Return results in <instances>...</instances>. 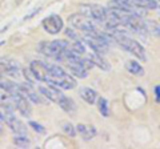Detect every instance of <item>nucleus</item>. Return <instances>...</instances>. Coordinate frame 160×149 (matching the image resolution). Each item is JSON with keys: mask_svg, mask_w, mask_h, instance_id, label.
Instances as JSON below:
<instances>
[{"mask_svg": "<svg viewBox=\"0 0 160 149\" xmlns=\"http://www.w3.org/2000/svg\"><path fill=\"white\" fill-rule=\"evenodd\" d=\"M108 33L111 35L112 40L116 41L124 51H127L128 53L133 55L135 57L139 59V60H142V61L147 60L146 49H144V47L139 41L133 40L132 37H129L128 35L124 33V32H108Z\"/></svg>", "mask_w": 160, "mask_h": 149, "instance_id": "f257e3e1", "label": "nucleus"}, {"mask_svg": "<svg viewBox=\"0 0 160 149\" xmlns=\"http://www.w3.org/2000/svg\"><path fill=\"white\" fill-rule=\"evenodd\" d=\"M68 22L71 23V26L78 28L79 31L84 32L86 35H91V36H103V35H106V31H102L92 19H89L82 12L72 13L71 16H68Z\"/></svg>", "mask_w": 160, "mask_h": 149, "instance_id": "f03ea898", "label": "nucleus"}, {"mask_svg": "<svg viewBox=\"0 0 160 149\" xmlns=\"http://www.w3.org/2000/svg\"><path fill=\"white\" fill-rule=\"evenodd\" d=\"M69 47V43L66 40H52V41H42L38 46L40 53L46 55L48 57H52L55 60H59L62 53Z\"/></svg>", "mask_w": 160, "mask_h": 149, "instance_id": "7ed1b4c3", "label": "nucleus"}, {"mask_svg": "<svg viewBox=\"0 0 160 149\" xmlns=\"http://www.w3.org/2000/svg\"><path fill=\"white\" fill-rule=\"evenodd\" d=\"M3 99L8 103L7 104L8 107L13 105L15 108H16L20 115H23L26 117H31L32 108H31V105H29V100L26 96H23L22 93H19V92H16V93H8V95L4 96ZM9 108H11V107H9Z\"/></svg>", "mask_w": 160, "mask_h": 149, "instance_id": "20e7f679", "label": "nucleus"}, {"mask_svg": "<svg viewBox=\"0 0 160 149\" xmlns=\"http://www.w3.org/2000/svg\"><path fill=\"white\" fill-rule=\"evenodd\" d=\"M80 12L86 15L89 19H92L95 23H104L107 17V8H104L99 4H82Z\"/></svg>", "mask_w": 160, "mask_h": 149, "instance_id": "39448f33", "label": "nucleus"}, {"mask_svg": "<svg viewBox=\"0 0 160 149\" xmlns=\"http://www.w3.org/2000/svg\"><path fill=\"white\" fill-rule=\"evenodd\" d=\"M18 92L22 93L23 96H26L31 103L33 104H46L43 95H38V92L33 89L31 83H18Z\"/></svg>", "mask_w": 160, "mask_h": 149, "instance_id": "423d86ee", "label": "nucleus"}, {"mask_svg": "<svg viewBox=\"0 0 160 149\" xmlns=\"http://www.w3.org/2000/svg\"><path fill=\"white\" fill-rule=\"evenodd\" d=\"M42 26L46 32L51 35H58L63 29V20L59 15H51V16L43 19Z\"/></svg>", "mask_w": 160, "mask_h": 149, "instance_id": "0eeeda50", "label": "nucleus"}, {"mask_svg": "<svg viewBox=\"0 0 160 149\" xmlns=\"http://www.w3.org/2000/svg\"><path fill=\"white\" fill-rule=\"evenodd\" d=\"M0 73L9 77H19L20 76V67L18 61L11 59H0Z\"/></svg>", "mask_w": 160, "mask_h": 149, "instance_id": "6e6552de", "label": "nucleus"}, {"mask_svg": "<svg viewBox=\"0 0 160 149\" xmlns=\"http://www.w3.org/2000/svg\"><path fill=\"white\" fill-rule=\"evenodd\" d=\"M39 91L47 100L58 104V105L64 100V97H66V95H64L62 91H59V88H55L52 85H47V87L42 85V87H39Z\"/></svg>", "mask_w": 160, "mask_h": 149, "instance_id": "1a4fd4ad", "label": "nucleus"}, {"mask_svg": "<svg viewBox=\"0 0 160 149\" xmlns=\"http://www.w3.org/2000/svg\"><path fill=\"white\" fill-rule=\"evenodd\" d=\"M124 6L135 7V8H142V9H155L158 8L156 0H112Z\"/></svg>", "mask_w": 160, "mask_h": 149, "instance_id": "9d476101", "label": "nucleus"}, {"mask_svg": "<svg viewBox=\"0 0 160 149\" xmlns=\"http://www.w3.org/2000/svg\"><path fill=\"white\" fill-rule=\"evenodd\" d=\"M6 124L8 125V128L15 133V135H27V127L19 120L12 113L7 120H6Z\"/></svg>", "mask_w": 160, "mask_h": 149, "instance_id": "9b49d317", "label": "nucleus"}, {"mask_svg": "<svg viewBox=\"0 0 160 149\" xmlns=\"http://www.w3.org/2000/svg\"><path fill=\"white\" fill-rule=\"evenodd\" d=\"M76 132L80 133V136L83 137L84 141H89L96 136V128L93 125H86V124H79L76 125Z\"/></svg>", "mask_w": 160, "mask_h": 149, "instance_id": "f8f14e48", "label": "nucleus"}, {"mask_svg": "<svg viewBox=\"0 0 160 149\" xmlns=\"http://www.w3.org/2000/svg\"><path fill=\"white\" fill-rule=\"evenodd\" d=\"M79 95L87 104H89V105H93V104L98 101V97H99L98 92L95 91V89L89 88V87L82 88V89H80V92H79Z\"/></svg>", "mask_w": 160, "mask_h": 149, "instance_id": "ddd939ff", "label": "nucleus"}, {"mask_svg": "<svg viewBox=\"0 0 160 149\" xmlns=\"http://www.w3.org/2000/svg\"><path fill=\"white\" fill-rule=\"evenodd\" d=\"M67 68L69 69V72H71V74H73V76L76 77H80V79H86L88 76L87 73V69L84 68L80 63H73V61H68L67 64Z\"/></svg>", "mask_w": 160, "mask_h": 149, "instance_id": "4468645a", "label": "nucleus"}, {"mask_svg": "<svg viewBox=\"0 0 160 149\" xmlns=\"http://www.w3.org/2000/svg\"><path fill=\"white\" fill-rule=\"evenodd\" d=\"M126 68L129 73L133 74V76H144V73H146L144 68L135 60H128L126 63Z\"/></svg>", "mask_w": 160, "mask_h": 149, "instance_id": "2eb2a0df", "label": "nucleus"}, {"mask_svg": "<svg viewBox=\"0 0 160 149\" xmlns=\"http://www.w3.org/2000/svg\"><path fill=\"white\" fill-rule=\"evenodd\" d=\"M59 107L62 108L66 113H68L69 116H73L75 113H76V104H75V101L68 96L64 97V100L59 104Z\"/></svg>", "mask_w": 160, "mask_h": 149, "instance_id": "dca6fc26", "label": "nucleus"}, {"mask_svg": "<svg viewBox=\"0 0 160 149\" xmlns=\"http://www.w3.org/2000/svg\"><path fill=\"white\" fill-rule=\"evenodd\" d=\"M89 59L92 60L93 65L99 67L100 69H103V71H108V69H109V64H108V61L106 60V59L103 57V55H99V53L92 52L91 56H89Z\"/></svg>", "mask_w": 160, "mask_h": 149, "instance_id": "f3484780", "label": "nucleus"}, {"mask_svg": "<svg viewBox=\"0 0 160 149\" xmlns=\"http://www.w3.org/2000/svg\"><path fill=\"white\" fill-rule=\"evenodd\" d=\"M98 109L102 113V116L109 117V104L107 101V99L104 97H98Z\"/></svg>", "mask_w": 160, "mask_h": 149, "instance_id": "a211bd4d", "label": "nucleus"}, {"mask_svg": "<svg viewBox=\"0 0 160 149\" xmlns=\"http://www.w3.org/2000/svg\"><path fill=\"white\" fill-rule=\"evenodd\" d=\"M13 142L16 144V147H19V148H27L31 145V140L28 138L27 135H16L13 137Z\"/></svg>", "mask_w": 160, "mask_h": 149, "instance_id": "6ab92c4d", "label": "nucleus"}, {"mask_svg": "<svg viewBox=\"0 0 160 149\" xmlns=\"http://www.w3.org/2000/svg\"><path fill=\"white\" fill-rule=\"evenodd\" d=\"M146 26H147L148 33L160 37V24H158L156 22H152V20H146Z\"/></svg>", "mask_w": 160, "mask_h": 149, "instance_id": "aec40b11", "label": "nucleus"}, {"mask_svg": "<svg viewBox=\"0 0 160 149\" xmlns=\"http://www.w3.org/2000/svg\"><path fill=\"white\" fill-rule=\"evenodd\" d=\"M12 113H13L12 109L9 108L7 104H6V105H4V104H0V121L6 123V120L12 115Z\"/></svg>", "mask_w": 160, "mask_h": 149, "instance_id": "412c9836", "label": "nucleus"}, {"mask_svg": "<svg viewBox=\"0 0 160 149\" xmlns=\"http://www.w3.org/2000/svg\"><path fill=\"white\" fill-rule=\"evenodd\" d=\"M62 129H63V132L69 137L76 136V128H75L71 123H63L62 124Z\"/></svg>", "mask_w": 160, "mask_h": 149, "instance_id": "4be33fe9", "label": "nucleus"}, {"mask_svg": "<svg viewBox=\"0 0 160 149\" xmlns=\"http://www.w3.org/2000/svg\"><path fill=\"white\" fill-rule=\"evenodd\" d=\"M29 127H31L35 132H38V133H44L46 132V128H44L43 125H40V124L38 123H35V121H29Z\"/></svg>", "mask_w": 160, "mask_h": 149, "instance_id": "5701e85b", "label": "nucleus"}, {"mask_svg": "<svg viewBox=\"0 0 160 149\" xmlns=\"http://www.w3.org/2000/svg\"><path fill=\"white\" fill-rule=\"evenodd\" d=\"M66 35H67V36H69V37H71L72 39V40H80V37H79V35L76 33V32H73L72 31V29H66Z\"/></svg>", "mask_w": 160, "mask_h": 149, "instance_id": "b1692460", "label": "nucleus"}, {"mask_svg": "<svg viewBox=\"0 0 160 149\" xmlns=\"http://www.w3.org/2000/svg\"><path fill=\"white\" fill-rule=\"evenodd\" d=\"M153 91H155V96H156V100L160 103V85H156L153 88Z\"/></svg>", "mask_w": 160, "mask_h": 149, "instance_id": "393cba45", "label": "nucleus"}, {"mask_svg": "<svg viewBox=\"0 0 160 149\" xmlns=\"http://www.w3.org/2000/svg\"><path fill=\"white\" fill-rule=\"evenodd\" d=\"M0 135H3V125H2V123H0Z\"/></svg>", "mask_w": 160, "mask_h": 149, "instance_id": "a878e982", "label": "nucleus"}, {"mask_svg": "<svg viewBox=\"0 0 160 149\" xmlns=\"http://www.w3.org/2000/svg\"><path fill=\"white\" fill-rule=\"evenodd\" d=\"M3 44H4V41H0V47H2V46H3Z\"/></svg>", "mask_w": 160, "mask_h": 149, "instance_id": "bb28decb", "label": "nucleus"}]
</instances>
